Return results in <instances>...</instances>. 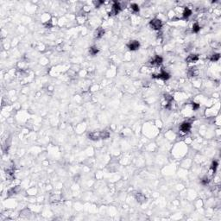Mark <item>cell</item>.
I'll list each match as a JSON object with an SVG mask.
<instances>
[{"label": "cell", "mask_w": 221, "mask_h": 221, "mask_svg": "<svg viewBox=\"0 0 221 221\" xmlns=\"http://www.w3.org/2000/svg\"><path fill=\"white\" fill-rule=\"evenodd\" d=\"M180 130H181V131H182V132H184V133L188 132L189 130H191V124H190V123L185 122V123H183V124H181V126H180Z\"/></svg>", "instance_id": "8992f818"}, {"label": "cell", "mask_w": 221, "mask_h": 221, "mask_svg": "<svg viewBox=\"0 0 221 221\" xmlns=\"http://www.w3.org/2000/svg\"><path fill=\"white\" fill-rule=\"evenodd\" d=\"M199 106H200V105H199V104H197V103H192V108H193V111H197L199 108Z\"/></svg>", "instance_id": "44dd1931"}, {"label": "cell", "mask_w": 221, "mask_h": 221, "mask_svg": "<svg viewBox=\"0 0 221 221\" xmlns=\"http://www.w3.org/2000/svg\"><path fill=\"white\" fill-rule=\"evenodd\" d=\"M198 60H199L198 54H190V55L187 56V59H186V61L188 62V63H194V62H196Z\"/></svg>", "instance_id": "ba28073f"}, {"label": "cell", "mask_w": 221, "mask_h": 221, "mask_svg": "<svg viewBox=\"0 0 221 221\" xmlns=\"http://www.w3.org/2000/svg\"><path fill=\"white\" fill-rule=\"evenodd\" d=\"M219 58H220V54H214L210 57V60H211V61H212V62H213V61L215 62V61H218V60H219Z\"/></svg>", "instance_id": "9a60e30c"}, {"label": "cell", "mask_w": 221, "mask_h": 221, "mask_svg": "<svg viewBox=\"0 0 221 221\" xmlns=\"http://www.w3.org/2000/svg\"><path fill=\"white\" fill-rule=\"evenodd\" d=\"M150 25L153 30H159L162 27V23L160 19L155 18V19H152L151 21L150 22Z\"/></svg>", "instance_id": "6da1fadb"}, {"label": "cell", "mask_w": 221, "mask_h": 221, "mask_svg": "<svg viewBox=\"0 0 221 221\" xmlns=\"http://www.w3.org/2000/svg\"><path fill=\"white\" fill-rule=\"evenodd\" d=\"M192 15V11L189 8H185L184 11H183L182 12V16L184 18H188L189 17Z\"/></svg>", "instance_id": "4fadbf2b"}, {"label": "cell", "mask_w": 221, "mask_h": 221, "mask_svg": "<svg viewBox=\"0 0 221 221\" xmlns=\"http://www.w3.org/2000/svg\"><path fill=\"white\" fill-rule=\"evenodd\" d=\"M110 136V132L107 131V130H102V131H99V138L101 139H107Z\"/></svg>", "instance_id": "8fae6325"}, {"label": "cell", "mask_w": 221, "mask_h": 221, "mask_svg": "<svg viewBox=\"0 0 221 221\" xmlns=\"http://www.w3.org/2000/svg\"><path fill=\"white\" fill-rule=\"evenodd\" d=\"M218 162H217L216 161H213L212 163V166H211V169H212V171H213V173H215V171H216L217 168H218Z\"/></svg>", "instance_id": "ffe728a7"}, {"label": "cell", "mask_w": 221, "mask_h": 221, "mask_svg": "<svg viewBox=\"0 0 221 221\" xmlns=\"http://www.w3.org/2000/svg\"><path fill=\"white\" fill-rule=\"evenodd\" d=\"M199 30H200V26L199 25V23H194L193 25V32L198 33Z\"/></svg>", "instance_id": "2e32d148"}, {"label": "cell", "mask_w": 221, "mask_h": 221, "mask_svg": "<svg viewBox=\"0 0 221 221\" xmlns=\"http://www.w3.org/2000/svg\"><path fill=\"white\" fill-rule=\"evenodd\" d=\"M164 99H165V100L167 101L168 104H169V103L171 102L172 100H173V96L166 93V94H164Z\"/></svg>", "instance_id": "ac0fdd59"}, {"label": "cell", "mask_w": 221, "mask_h": 221, "mask_svg": "<svg viewBox=\"0 0 221 221\" xmlns=\"http://www.w3.org/2000/svg\"><path fill=\"white\" fill-rule=\"evenodd\" d=\"M153 77L156 78V79H162V80H163V81H167V80H169L170 78V75H169V73H168L166 71H163V70H162L161 73L156 74V75H153Z\"/></svg>", "instance_id": "3957f363"}, {"label": "cell", "mask_w": 221, "mask_h": 221, "mask_svg": "<svg viewBox=\"0 0 221 221\" xmlns=\"http://www.w3.org/2000/svg\"><path fill=\"white\" fill-rule=\"evenodd\" d=\"M104 34H105V30H104V29L102 28H98L97 30H96L95 31V34H94V37L96 39H99L101 38Z\"/></svg>", "instance_id": "9c48e42d"}, {"label": "cell", "mask_w": 221, "mask_h": 221, "mask_svg": "<svg viewBox=\"0 0 221 221\" xmlns=\"http://www.w3.org/2000/svg\"><path fill=\"white\" fill-rule=\"evenodd\" d=\"M209 181H210V180H209V178L207 177V176H205V177H203L202 179H201V181H200V183L202 185H204V186H206V185H207L209 183Z\"/></svg>", "instance_id": "e0dca14e"}, {"label": "cell", "mask_w": 221, "mask_h": 221, "mask_svg": "<svg viewBox=\"0 0 221 221\" xmlns=\"http://www.w3.org/2000/svg\"><path fill=\"white\" fill-rule=\"evenodd\" d=\"M187 74H188L189 77H194V76H196L198 74V69L196 67H192L188 70Z\"/></svg>", "instance_id": "7c38bea8"}, {"label": "cell", "mask_w": 221, "mask_h": 221, "mask_svg": "<svg viewBox=\"0 0 221 221\" xmlns=\"http://www.w3.org/2000/svg\"><path fill=\"white\" fill-rule=\"evenodd\" d=\"M127 46H128L129 49L131 50V51H134V50H136L139 48L140 43L138 41H131V42H130V43L127 45Z\"/></svg>", "instance_id": "277c9868"}, {"label": "cell", "mask_w": 221, "mask_h": 221, "mask_svg": "<svg viewBox=\"0 0 221 221\" xmlns=\"http://www.w3.org/2000/svg\"><path fill=\"white\" fill-rule=\"evenodd\" d=\"M88 137L90 138L91 140L93 141H97L99 139V132H96V131H93V132H91L90 134L88 135Z\"/></svg>", "instance_id": "30bf717a"}, {"label": "cell", "mask_w": 221, "mask_h": 221, "mask_svg": "<svg viewBox=\"0 0 221 221\" xmlns=\"http://www.w3.org/2000/svg\"><path fill=\"white\" fill-rule=\"evenodd\" d=\"M150 63L152 66H160L162 63V58L159 55H156L150 60Z\"/></svg>", "instance_id": "5b68a950"}, {"label": "cell", "mask_w": 221, "mask_h": 221, "mask_svg": "<svg viewBox=\"0 0 221 221\" xmlns=\"http://www.w3.org/2000/svg\"><path fill=\"white\" fill-rule=\"evenodd\" d=\"M89 53L91 55H96L99 53V49H98L97 47H91L89 49Z\"/></svg>", "instance_id": "5bb4252c"}, {"label": "cell", "mask_w": 221, "mask_h": 221, "mask_svg": "<svg viewBox=\"0 0 221 221\" xmlns=\"http://www.w3.org/2000/svg\"><path fill=\"white\" fill-rule=\"evenodd\" d=\"M135 198L137 200V202L141 203V204H142V203H144L146 201L145 195L142 193H136V194H135Z\"/></svg>", "instance_id": "52a82bcc"}, {"label": "cell", "mask_w": 221, "mask_h": 221, "mask_svg": "<svg viewBox=\"0 0 221 221\" xmlns=\"http://www.w3.org/2000/svg\"><path fill=\"white\" fill-rule=\"evenodd\" d=\"M130 8L134 12H138L139 11V6H138L136 4H131L130 5Z\"/></svg>", "instance_id": "d6986e66"}, {"label": "cell", "mask_w": 221, "mask_h": 221, "mask_svg": "<svg viewBox=\"0 0 221 221\" xmlns=\"http://www.w3.org/2000/svg\"><path fill=\"white\" fill-rule=\"evenodd\" d=\"M121 10H122V6H121L120 3H118V2H114V3H113V5H112V6H111L110 15L111 14H112V15L118 14V13L121 11Z\"/></svg>", "instance_id": "7a4b0ae2"}, {"label": "cell", "mask_w": 221, "mask_h": 221, "mask_svg": "<svg viewBox=\"0 0 221 221\" xmlns=\"http://www.w3.org/2000/svg\"><path fill=\"white\" fill-rule=\"evenodd\" d=\"M44 25H45V28H50V27L52 26V23H51V22H50V21H49V23H48H48H46Z\"/></svg>", "instance_id": "7402d4cb"}]
</instances>
